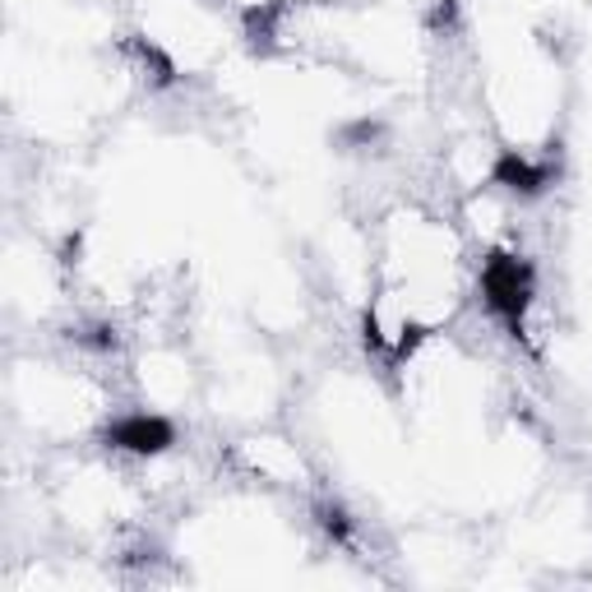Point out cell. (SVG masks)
<instances>
[{"label": "cell", "mask_w": 592, "mask_h": 592, "mask_svg": "<svg viewBox=\"0 0 592 592\" xmlns=\"http://www.w3.org/2000/svg\"><path fill=\"white\" fill-rule=\"evenodd\" d=\"M107 440L116 449H130V454H163V449L171 445V426L163 422V416L134 412V416H126V422H116L107 430Z\"/></svg>", "instance_id": "1"}]
</instances>
